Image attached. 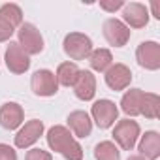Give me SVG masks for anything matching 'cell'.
<instances>
[{
    "mask_svg": "<svg viewBox=\"0 0 160 160\" xmlns=\"http://www.w3.org/2000/svg\"><path fill=\"white\" fill-rule=\"evenodd\" d=\"M141 134V128L138 124V121L134 119H122V121H117L113 124V143L122 149V151H132L138 143V138Z\"/></svg>",
    "mask_w": 160,
    "mask_h": 160,
    "instance_id": "cell-2",
    "label": "cell"
},
{
    "mask_svg": "<svg viewBox=\"0 0 160 160\" xmlns=\"http://www.w3.org/2000/svg\"><path fill=\"white\" fill-rule=\"evenodd\" d=\"M96 160H121V149L113 141H100L94 147Z\"/></svg>",
    "mask_w": 160,
    "mask_h": 160,
    "instance_id": "cell-21",
    "label": "cell"
},
{
    "mask_svg": "<svg viewBox=\"0 0 160 160\" xmlns=\"http://www.w3.org/2000/svg\"><path fill=\"white\" fill-rule=\"evenodd\" d=\"M42 136H43V122L38 121V119H32V121L25 122L19 128V132L15 134V147L17 149H28Z\"/></svg>",
    "mask_w": 160,
    "mask_h": 160,
    "instance_id": "cell-12",
    "label": "cell"
},
{
    "mask_svg": "<svg viewBox=\"0 0 160 160\" xmlns=\"http://www.w3.org/2000/svg\"><path fill=\"white\" fill-rule=\"evenodd\" d=\"M143 96H145V92L141 89H130V91H126L122 94V98H121V109L128 115V119L141 115Z\"/></svg>",
    "mask_w": 160,
    "mask_h": 160,
    "instance_id": "cell-17",
    "label": "cell"
},
{
    "mask_svg": "<svg viewBox=\"0 0 160 160\" xmlns=\"http://www.w3.org/2000/svg\"><path fill=\"white\" fill-rule=\"evenodd\" d=\"M126 160H145V158H143L141 154H130V156H128Z\"/></svg>",
    "mask_w": 160,
    "mask_h": 160,
    "instance_id": "cell-28",
    "label": "cell"
},
{
    "mask_svg": "<svg viewBox=\"0 0 160 160\" xmlns=\"http://www.w3.org/2000/svg\"><path fill=\"white\" fill-rule=\"evenodd\" d=\"M141 115L145 119H158L160 115V96L154 92H145L143 104H141Z\"/></svg>",
    "mask_w": 160,
    "mask_h": 160,
    "instance_id": "cell-22",
    "label": "cell"
},
{
    "mask_svg": "<svg viewBox=\"0 0 160 160\" xmlns=\"http://www.w3.org/2000/svg\"><path fill=\"white\" fill-rule=\"evenodd\" d=\"M0 160H17V151L8 143H0Z\"/></svg>",
    "mask_w": 160,
    "mask_h": 160,
    "instance_id": "cell-25",
    "label": "cell"
},
{
    "mask_svg": "<svg viewBox=\"0 0 160 160\" xmlns=\"http://www.w3.org/2000/svg\"><path fill=\"white\" fill-rule=\"evenodd\" d=\"M79 72H81V70H79V66H77L75 62H70V60H68V62L58 64L57 73H55L57 83L62 85V87H73V83H75Z\"/></svg>",
    "mask_w": 160,
    "mask_h": 160,
    "instance_id": "cell-18",
    "label": "cell"
},
{
    "mask_svg": "<svg viewBox=\"0 0 160 160\" xmlns=\"http://www.w3.org/2000/svg\"><path fill=\"white\" fill-rule=\"evenodd\" d=\"M73 92L79 100L91 102L96 94V77L91 70H81L73 83Z\"/></svg>",
    "mask_w": 160,
    "mask_h": 160,
    "instance_id": "cell-14",
    "label": "cell"
},
{
    "mask_svg": "<svg viewBox=\"0 0 160 160\" xmlns=\"http://www.w3.org/2000/svg\"><path fill=\"white\" fill-rule=\"evenodd\" d=\"M102 30H104L106 42H108L109 45H113V47H124V45L128 43L130 36H132V30H130L121 19H115V17L106 19Z\"/></svg>",
    "mask_w": 160,
    "mask_h": 160,
    "instance_id": "cell-7",
    "label": "cell"
},
{
    "mask_svg": "<svg viewBox=\"0 0 160 160\" xmlns=\"http://www.w3.org/2000/svg\"><path fill=\"white\" fill-rule=\"evenodd\" d=\"M104 73H106L104 75L106 85L111 91H126L130 87V83H132V70L122 62L111 64Z\"/></svg>",
    "mask_w": 160,
    "mask_h": 160,
    "instance_id": "cell-8",
    "label": "cell"
},
{
    "mask_svg": "<svg viewBox=\"0 0 160 160\" xmlns=\"http://www.w3.org/2000/svg\"><path fill=\"white\" fill-rule=\"evenodd\" d=\"M13 32H15V28H12L8 23H4L2 19H0V43H2V42H8V40L13 36Z\"/></svg>",
    "mask_w": 160,
    "mask_h": 160,
    "instance_id": "cell-26",
    "label": "cell"
},
{
    "mask_svg": "<svg viewBox=\"0 0 160 160\" xmlns=\"http://www.w3.org/2000/svg\"><path fill=\"white\" fill-rule=\"evenodd\" d=\"M25 160H53V154L49 151H43V149H30L25 156Z\"/></svg>",
    "mask_w": 160,
    "mask_h": 160,
    "instance_id": "cell-23",
    "label": "cell"
},
{
    "mask_svg": "<svg viewBox=\"0 0 160 160\" xmlns=\"http://www.w3.org/2000/svg\"><path fill=\"white\" fill-rule=\"evenodd\" d=\"M91 119L94 121V124L100 130H108L119 119V108L115 106V102H111L108 98L96 100L91 108Z\"/></svg>",
    "mask_w": 160,
    "mask_h": 160,
    "instance_id": "cell-4",
    "label": "cell"
},
{
    "mask_svg": "<svg viewBox=\"0 0 160 160\" xmlns=\"http://www.w3.org/2000/svg\"><path fill=\"white\" fill-rule=\"evenodd\" d=\"M151 10H152V15L156 19H160V4H158V0H152L151 2Z\"/></svg>",
    "mask_w": 160,
    "mask_h": 160,
    "instance_id": "cell-27",
    "label": "cell"
},
{
    "mask_svg": "<svg viewBox=\"0 0 160 160\" xmlns=\"http://www.w3.org/2000/svg\"><path fill=\"white\" fill-rule=\"evenodd\" d=\"M149 8L141 2H130L122 8V23L128 28H145L149 23Z\"/></svg>",
    "mask_w": 160,
    "mask_h": 160,
    "instance_id": "cell-10",
    "label": "cell"
},
{
    "mask_svg": "<svg viewBox=\"0 0 160 160\" xmlns=\"http://www.w3.org/2000/svg\"><path fill=\"white\" fill-rule=\"evenodd\" d=\"M68 130L72 132V136L75 138H89L92 132V119L87 111H72L68 115Z\"/></svg>",
    "mask_w": 160,
    "mask_h": 160,
    "instance_id": "cell-15",
    "label": "cell"
},
{
    "mask_svg": "<svg viewBox=\"0 0 160 160\" xmlns=\"http://www.w3.org/2000/svg\"><path fill=\"white\" fill-rule=\"evenodd\" d=\"M30 89L36 96H43V98L55 96L58 92V83H57L55 72L45 70V68L36 70L32 73V79H30Z\"/></svg>",
    "mask_w": 160,
    "mask_h": 160,
    "instance_id": "cell-6",
    "label": "cell"
},
{
    "mask_svg": "<svg viewBox=\"0 0 160 160\" xmlns=\"http://www.w3.org/2000/svg\"><path fill=\"white\" fill-rule=\"evenodd\" d=\"M25 122V111L17 102H6L0 108V126L6 130H17Z\"/></svg>",
    "mask_w": 160,
    "mask_h": 160,
    "instance_id": "cell-13",
    "label": "cell"
},
{
    "mask_svg": "<svg viewBox=\"0 0 160 160\" xmlns=\"http://www.w3.org/2000/svg\"><path fill=\"white\" fill-rule=\"evenodd\" d=\"M17 38H19V45L21 49L30 57V55H40L43 51V36L42 32L36 28V25L32 23H23L17 30Z\"/></svg>",
    "mask_w": 160,
    "mask_h": 160,
    "instance_id": "cell-5",
    "label": "cell"
},
{
    "mask_svg": "<svg viewBox=\"0 0 160 160\" xmlns=\"http://www.w3.org/2000/svg\"><path fill=\"white\" fill-rule=\"evenodd\" d=\"M62 49L72 60H85L92 53V40L83 32H70L64 36Z\"/></svg>",
    "mask_w": 160,
    "mask_h": 160,
    "instance_id": "cell-3",
    "label": "cell"
},
{
    "mask_svg": "<svg viewBox=\"0 0 160 160\" xmlns=\"http://www.w3.org/2000/svg\"><path fill=\"white\" fill-rule=\"evenodd\" d=\"M138 151L145 160H158V156H160V134L154 130H147L139 139Z\"/></svg>",
    "mask_w": 160,
    "mask_h": 160,
    "instance_id": "cell-16",
    "label": "cell"
},
{
    "mask_svg": "<svg viewBox=\"0 0 160 160\" xmlns=\"http://www.w3.org/2000/svg\"><path fill=\"white\" fill-rule=\"evenodd\" d=\"M6 66L12 73H25L30 68V57L21 49V45L17 42H10V45L6 47V55H4Z\"/></svg>",
    "mask_w": 160,
    "mask_h": 160,
    "instance_id": "cell-11",
    "label": "cell"
},
{
    "mask_svg": "<svg viewBox=\"0 0 160 160\" xmlns=\"http://www.w3.org/2000/svg\"><path fill=\"white\" fill-rule=\"evenodd\" d=\"M100 8L108 13H115L117 10L124 8V2L122 0H100Z\"/></svg>",
    "mask_w": 160,
    "mask_h": 160,
    "instance_id": "cell-24",
    "label": "cell"
},
{
    "mask_svg": "<svg viewBox=\"0 0 160 160\" xmlns=\"http://www.w3.org/2000/svg\"><path fill=\"white\" fill-rule=\"evenodd\" d=\"M0 19L4 23H8L12 28H17V27L23 25V10L13 2L2 4L0 6Z\"/></svg>",
    "mask_w": 160,
    "mask_h": 160,
    "instance_id": "cell-20",
    "label": "cell"
},
{
    "mask_svg": "<svg viewBox=\"0 0 160 160\" xmlns=\"http://www.w3.org/2000/svg\"><path fill=\"white\" fill-rule=\"evenodd\" d=\"M136 60L141 68L154 72L160 68V45L156 42H141L136 49Z\"/></svg>",
    "mask_w": 160,
    "mask_h": 160,
    "instance_id": "cell-9",
    "label": "cell"
},
{
    "mask_svg": "<svg viewBox=\"0 0 160 160\" xmlns=\"http://www.w3.org/2000/svg\"><path fill=\"white\" fill-rule=\"evenodd\" d=\"M47 145L51 151L60 152L66 160H83V147L62 124H55L47 130Z\"/></svg>",
    "mask_w": 160,
    "mask_h": 160,
    "instance_id": "cell-1",
    "label": "cell"
},
{
    "mask_svg": "<svg viewBox=\"0 0 160 160\" xmlns=\"http://www.w3.org/2000/svg\"><path fill=\"white\" fill-rule=\"evenodd\" d=\"M89 64L94 72H106L111 64H113V55L109 49H92V53L89 55Z\"/></svg>",
    "mask_w": 160,
    "mask_h": 160,
    "instance_id": "cell-19",
    "label": "cell"
}]
</instances>
